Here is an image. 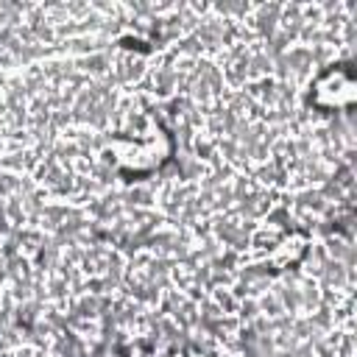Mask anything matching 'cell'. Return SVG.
Instances as JSON below:
<instances>
[{
    "label": "cell",
    "mask_w": 357,
    "mask_h": 357,
    "mask_svg": "<svg viewBox=\"0 0 357 357\" xmlns=\"http://www.w3.org/2000/svg\"><path fill=\"white\" fill-rule=\"evenodd\" d=\"M354 73L349 64L326 70L312 86V103L321 109H349L354 103Z\"/></svg>",
    "instance_id": "obj_1"
},
{
    "label": "cell",
    "mask_w": 357,
    "mask_h": 357,
    "mask_svg": "<svg viewBox=\"0 0 357 357\" xmlns=\"http://www.w3.org/2000/svg\"><path fill=\"white\" fill-rule=\"evenodd\" d=\"M254 248L262 251V254H254V262L271 265L273 271H279L293 265L304 254V237L296 231H268V243L265 245L254 243Z\"/></svg>",
    "instance_id": "obj_2"
},
{
    "label": "cell",
    "mask_w": 357,
    "mask_h": 357,
    "mask_svg": "<svg viewBox=\"0 0 357 357\" xmlns=\"http://www.w3.org/2000/svg\"><path fill=\"white\" fill-rule=\"evenodd\" d=\"M173 357H204V354H198V351H181V354H173Z\"/></svg>",
    "instance_id": "obj_3"
}]
</instances>
